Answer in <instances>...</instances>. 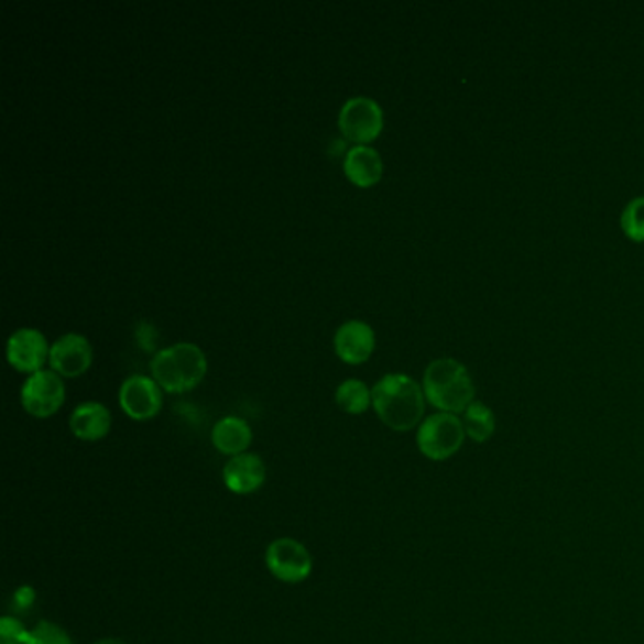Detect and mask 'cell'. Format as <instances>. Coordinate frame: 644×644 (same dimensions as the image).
I'll list each match as a JSON object with an SVG mask.
<instances>
[{"label": "cell", "instance_id": "6da1fadb", "mask_svg": "<svg viewBox=\"0 0 644 644\" xmlns=\"http://www.w3.org/2000/svg\"><path fill=\"white\" fill-rule=\"evenodd\" d=\"M372 408L393 432L405 433L422 424L425 412L424 388L408 374L392 372L374 384Z\"/></svg>", "mask_w": 644, "mask_h": 644}, {"label": "cell", "instance_id": "7a4b0ae2", "mask_svg": "<svg viewBox=\"0 0 644 644\" xmlns=\"http://www.w3.org/2000/svg\"><path fill=\"white\" fill-rule=\"evenodd\" d=\"M422 388L425 399L440 412L461 414L474 403L471 374L458 359L440 358L432 361L425 369Z\"/></svg>", "mask_w": 644, "mask_h": 644}, {"label": "cell", "instance_id": "3957f363", "mask_svg": "<svg viewBox=\"0 0 644 644\" xmlns=\"http://www.w3.org/2000/svg\"><path fill=\"white\" fill-rule=\"evenodd\" d=\"M206 369L208 363L205 352L192 342H178L163 348L153 353L150 363L152 379L166 393H186L197 388L205 379Z\"/></svg>", "mask_w": 644, "mask_h": 644}, {"label": "cell", "instance_id": "277c9868", "mask_svg": "<svg viewBox=\"0 0 644 644\" xmlns=\"http://www.w3.org/2000/svg\"><path fill=\"white\" fill-rule=\"evenodd\" d=\"M466 435V427L458 414L437 412L419 424L416 445L425 458L445 461L461 450Z\"/></svg>", "mask_w": 644, "mask_h": 644}, {"label": "cell", "instance_id": "5b68a950", "mask_svg": "<svg viewBox=\"0 0 644 644\" xmlns=\"http://www.w3.org/2000/svg\"><path fill=\"white\" fill-rule=\"evenodd\" d=\"M339 129L356 146H367L382 133L384 112L371 97H352L340 108Z\"/></svg>", "mask_w": 644, "mask_h": 644}, {"label": "cell", "instance_id": "8992f818", "mask_svg": "<svg viewBox=\"0 0 644 644\" xmlns=\"http://www.w3.org/2000/svg\"><path fill=\"white\" fill-rule=\"evenodd\" d=\"M266 569L274 578L287 585H297L310 577L313 556L303 543L292 537H280L266 546Z\"/></svg>", "mask_w": 644, "mask_h": 644}, {"label": "cell", "instance_id": "52a82bcc", "mask_svg": "<svg viewBox=\"0 0 644 644\" xmlns=\"http://www.w3.org/2000/svg\"><path fill=\"white\" fill-rule=\"evenodd\" d=\"M67 397L65 382L54 371L34 372L21 385V405L34 418H50Z\"/></svg>", "mask_w": 644, "mask_h": 644}, {"label": "cell", "instance_id": "ba28073f", "mask_svg": "<svg viewBox=\"0 0 644 644\" xmlns=\"http://www.w3.org/2000/svg\"><path fill=\"white\" fill-rule=\"evenodd\" d=\"M120 406L129 418L137 422L155 418L163 406V390L150 376L133 374L121 384Z\"/></svg>", "mask_w": 644, "mask_h": 644}, {"label": "cell", "instance_id": "9c48e42d", "mask_svg": "<svg viewBox=\"0 0 644 644\" xmlns=\"http://www.w3.org/2000/svg\"><path fill=\"white\" fill-rule=\"evenodd\" d=\"M47 363L63 379H76L94 363L91 342L80 332H67L55 340Z\"/></svg>", "mask_w": 644, "mask_h": 644}, {"label": "cell", "instance_id": "30bf717a", "mask_svg": "<svg viewBox=\"0 0 644 644\" xmlns=\"http://www.w3.org/2000/svg\"><path fill=\"white\" fill-rule=\"evenodd\" d=\"M50 350L52 346L47 345L44 332L33 327H21L8 339V363L15 371L28 372L31 376L34 372L42 371L46 359H50Z\"/></svg>", "mask_w": 644, "mask_h": 644}, {"label": "cell", "instance_id": "8fae6325", "mask_svg": "<svg viewBox=\"0 0 644 644\" xmlns=\"http://www.w3.org/2000/svg\"><path fill=\"white\" fill-rule=\"evenodd\" d=\"M376 345L372 327L361 319L345 321L332 337V348L345 363L361 365L371 358Z\"/></svg>", "mask_w": 644, "mask_h": 644}, {"label": "cell", "instance_id": "7c38bea8", "mask_svg": "<svg viewBox=\"0 0 644 644\" xmlns=\"http://www.w3.org/2000/svg\"><path fill=\"white\" fill-rule=\"evenodd\" d=\"M221 477L229 492L250 495L265 484L266 467L258 454H240L227 461Z\"/></svg>", "mask_w": 644, "mask_h": 644}, {"label": "cell", "instance_id": "4fadbf2b", "mask_svg": "<svg viewBox=\"0 0 644 644\" xmlns=\"http://www.w3.org/2000/svg\"><path fill=\"white\" fill-rule=\"evenodd\" d=\"M74 437L87 443L105 439L112 427V414L97 401H87L74 408L68 419Z\"/></svg>", "mask_w": 644, "mask_h": 644}, {"label": "cell", "instance_id": "5bb4252c", "mask_svg": "<svg viewBox=\"0 0 644 644\" xmlns=\"http://www.w3.org/2000/svg\"><path fill=\"white\" fill-rule=\"evenodd\" d=\"M346 178L353 186L372 187L379 184L384 173V163L380 153L371 146H353L345 155Z\"/></svg>", "mask_w": 644, "mask_h": 644}, {"label": "cell", "instance_id": "9a60e30c", "mask_svg": "<svg viewBox=\"0 0 644 644\" xmlns=\"http://www.w3.org/2000/svg\"><path fill=\"white\" fill-rule=\"evenodd\" d=\"M252 427L247 419L239 418V416H226L214 424V448L226 456L234 458L240 454H247L248 448L252 445Z\"/></svg>", "mask_w": 644, "mask_h": 644}, {"label": "cell", "instance_id": "2e32d148", "mask_svg": "<svg viewBox=\"0 0 644 644\" xmlns=\"http://www.w3.org/2000/svg\"><path fill=\"white\" fill-rule=\"evenodd\" d=\"M335 403L346 414H363L372 405V392L367 388L365 382L358 379H348L339 384L335 392Z\"/></svg>", "mask_w": 644, "mask_h": 644}, {"label": "cell", "instance_id": "e0dca14e", "mask_svg": "<svg viewBox=\"0 0 644 644\" xmlns=\"http://www.w3.org/2000/svg\"><path fill=\"white\" fill-rule=\"evenodd\" d=\"M463 427H466L467 437L474 443H485L493 437L495 433V416L492 408L484 405L482 401H474L466 412H463Z\"/></svg>", "mask_w": 644, "mask_h": 644}, {"label": "cell", "instance_id": "ac0fdd59", "mask_svg": "<svg viewBox=\"0 0 644 644\" xmlns=\"http://www.w3.org/2000/svg\"><path fill=\"white\" fill-rule=\"evenodd\" d=\"M622 229L635 242H644V197L631 200L622 212Z\"/></svg>", "mask_w": 644, "mask_h": 644}, {"label": "cell", "instance_id": "d6986e66", "mask_svg": "<svg viewBox=\"0 0 644 644\" xmlns=\"http://www.w3.org/2000/svg\"><path fill=\"white\" fill-rule=\"evenodd\" d=\"M28 644H74L67 631L59 624L42 620L31 630V637Z\"/></svg>", "mask_w": 644, "mask_h": 644}, {"label": "cell", "instance_id": "ffe728a7", "mask_svg": "<svg viewBox=\"0 0 644 644\" xmlns=\"http://www.w3.org/2000/svg\"><path fill=\"white\" fill-rule=\"evenodd\" d=\"M31 631L15 616L0 620V644H28Z\"/></svg>", "mask_w": 644, "mask_h": 644}, {"label": "cell", "instance_id": "44dd1931", "mask_svg": "<svg viewBox=\"0 0 644 644\" xmlns=\"http://www.w3.org/2000/svg\"><path fill=\"white\" fill-rule=\"evenodd\" d=\"M137 342L146 352H160L157 350V332H155V327L152 324H148V321H140L139 326H137Z\"/></svg>", "mask_w": 644, "mask_h": 644}, {"label": "cell", "instance_id": "7402d4cb", "mask_svg": "<svg viewBox=\"0 0 644 644\" xmlns=\"http://www.w3.org/2000/svg\"><path fill=\"white\" fill-rule=\"evenodd\" d=\"M36 601V591L33 586H20L14 593V604L18 611H29Z\"/></svg>", "mask_w": 644, "mask_h": 644}, {"label": "cell", "instance_id": "603a6c76", "mask_svg": "<svg viewBox=\"0 0 644 644\" xmlns=\"http://www.w3.org/2000/svg\"><path fill=\"white\" fill-rule=\"evenodd\" d=\"M94 644H127L125 641H121V638H100L97 643Z\"/></svg>", "mask_w": 644, "mask_h": 644}]
</instances>
